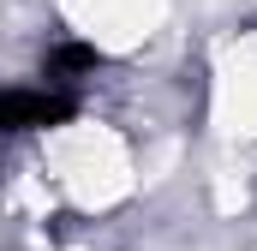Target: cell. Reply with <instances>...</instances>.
<instances>
[{"instance_id": "obj_1", "label": "cell", "mask_w": 257, "mask_h": 251, "mask_svg": "<svg viewBox=\"0 0 257 251\" xmlns=\"http://www.w3.org/2000/svg\"><path fill=\"white\" fill-rule=\"evenodd\" d=\"M78 102L54 90H0V132H48V126H66Z\"/></svg>"}, {"instance_id": "obj_2", "label": "cell", "mask_w": 257, "mask_h": 251, "mask_svg": "<svg viewBox=\"0 0 257 251\" xmlns=\"http://www.w3.org/2000/svg\"><path fill=\"white\" fill-rule=\"evenodd\" d=\"M48 78H78V72H96L102 66V48H90V42H60V48H48Z\"/></svg>"}]
</instances>
